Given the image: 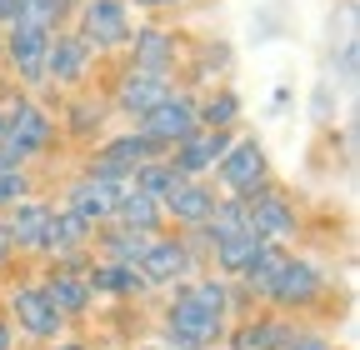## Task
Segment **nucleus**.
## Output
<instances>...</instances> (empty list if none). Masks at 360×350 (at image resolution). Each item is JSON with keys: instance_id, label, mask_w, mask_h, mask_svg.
Wrapping results in <instances>:
<instances>
[{"instance_id": "nucleus-29", "label": "nucleus", "mask_w": 360, "mask_h": 350, "mask_svg": "<svg viewBox=\"0 0 360 350\" xmlns=\"http://www.w3.org/2000/svg\"><path fill=\"white\" fill-rule=\"evenodd\" d=\"M281 350H335V345H330V335H321V330H310V325L295 320V330L281 340Z\"/></svg>"}, {"instance_id": "nucleus-21", "label": "nucleus", "mask_w": 360, "mask_h": 350, "mask_svg": "<svg viewBox=\"0 0 360 350\" xmlns=\"http://www.w3.org/2000/svg\"><path fill=\"white\" fill-rule=\"evenodd\" d=\"M45 221H51V200H45V195H25V200H15V205L0 210V226H6L15 255H25V260H30V250H35Z\"/></svg>"}, {"instance_id": "nucleus-12", "label": "nucleus", "mask_w": 360, "mask_h": 350, "mask_svg": "<svg viewBox=\"0 0 360 350\" xmlns=\"http://www.w3.org/2000/svg\"><path fill=\"white\" fill-rule=\"evenodd\" d=\"M175 91V80L170 75H150V70H130V65H120V75L110 80V91H105V105H110V115H120V120H146L165 96Z\"/></svg>"}, {"instance_id": "nucleus-34", "label": "nucleus", "mask_w": 360, "mask_h": 350, "mask_svg": "<svg viewBox=\"0 0 360 350\" xmlns=\"http://www.w3.org/2000/svg\"><path fill=\"white\" fill-rule=\"evenodd\" d=\"M0 350H15V325L0 316Z\"/></svg>"}, {"instance_id": "nucleus-25", "label": "nucleus", "mask_w": 360, "mask_h": 350, "mask_svg": "<svg viewBox=\"0 0 360 350\" xmlns=\"http://www.w3.org/2000/svg\"><path fill=\"white\" fill-rule=\"evenodd\" d=\"M90 250H96L101 260H125V266H135L141 250H146V235H135V231L105 221V226H96V235H90Z\"/></svg>"}, {"instance_id": "nucleus-11", "label": "nucleus", "mask_w": 360, "mask_h": 350, "mask_svg": "<svg viewBox=\"0 0 360 350\" xmlns=\"http://www.w3.org/2000/svg\"><path fill=\"white\" fill-rule=\"evenodd\" d=\"M96 65H101V56L90 51L70 25L56 30L51 46H45V85H51V91H85Z\"/></svg>"}, {"instance_id": "nucleus-32", "label": "nucleus", "mask_w": 360, "mask_h": 350, "mask_svg": "<svg viewBox=\"0 0 360 350\" xmlns=\"http://www.w3.org/2000/svg\"><path fill=\"white\" fill-rule=\"evenodd\" d=\"M35 350H90L85 340H70V335H60V340H51V345H35Z\"/></svg>"}, {"instance_id": "nucleus-16", "label": "nucleus", "mask_w": 360, "mask_h": 350, "mask_svg": "<svg viewBox=\"0 0 360 350\" xmlns=\"http://www.w3.org/2000/svg\"><path fill=\"white\" fill-rule=\"evenodd\" d=\"M120 190L125 186H110V181H96V175H70V186H65V210L70 215H80V221L96 231V226H105L110 215H115V200H120Z\"/></svg>"}, {"instance_id": "nucleus-36", "label": "nucleus", "mask_w": 360, "mask_h": 350, "mask_svg": "<svg viewBox=\"0 0 360 350\" xmlns=\"http://www.w3.org/2000/svg\"><path fill=\"white\" fill-rule=\"evenodd\" d=\"M141 350H170V345H165V340H155V345H141Z\"/></svg>"}, {"instance_id": "nucleus-26", "label": "nucleus", "mask_w": 360, "mask_h": 350, "mask_svg": "<svg viewBox=\"0 0 360 350\" xmlns=\"http://www.w3.org/2000/svg\"><path fill=\"white\" fill-rule=\"evenodd\" d=\"M175 186H180V175H175V165L165 155H150V160H141V165L130 170V190H141L150 200H165Z\"/></svg>"}, {"instance_id": "nucleus-37", "label": "nucleus", "mask_w": 360, "mask_h": 350, "mask_svg": "<svg viewBox=\"0 0 360 350\" xmlns=\"http://www.w3.org/2000/svg\"><path fill=\"white\" fill-rule=\"evenodd\" d=\"M0 46H6V30H0Z\"/></svg>"}, {"instance_id": "nucleus-7", "label": "nucleus", "mask_w": 360, "mask_h": 350, "mask_svg": "<svg viewBox=\"0 0 360 350\" xmlns=\"http://www.w3.org/2000/svg\"><path fill=\"white\" fill-rule=\"evenodd\" d=\"M240 205H245V231H250L255 240H270V245H290V240L300 235V226H305L295 195L281 190L276 181L260 186L255 195H245Z\"/></svg>"}, {"instance_id": "nucleus-30", "label": "nucleus", "mask_w": 360, "mask_h": 350, "mask_svg": "<svg viewBox=\"0 0 360 350\" xmlns=\"http://www.w3.org/2000/svg\"><path fill=\"white\" fill-rule=\"evenodd\" d=\"M15 266V245H11V235H6V226H0V276H6Z\"/></svg>"}, {"instance_id": "nucleus-2", "label": "nucleus", "mask_w": 360, "mask_h": 350, "mask_svg": "<svg viewBox=\"0 0 360 350\" xmlns=\"http://www.w3.org/2000/svg\"><path fill=\"white\" fill-rule=\"evenodd\" d=\"M0 145H6L20 165H35V160H45V155H56V145H60V125H56V110L45 105V96L11 91Z\"/></svg>"}, {"instance_id": "nucleus-4", "label": "nucleus", "mask_w": 360, "mask_h": 350, "mask_svg": "<svg viewBox=\"0 0 360 350\" xmlns=\"http://www.w3.org/2000/svg\"><path fill=\"white\" fill-rule=\"evenodd\" d=\"M0 316H6V320L15 325V335L30 340V345H51V340H60V335L70 330L65 316L51 305V295H45L40 276L11 280L6 290H0Z\"/></svg>"}, {"instance_id": "nucleus-17", "label": "nucleus", "mask_w": 360, "mask_h": 350, "mask_svg": "<svg viewBox=\"0 0 360 350\" xmlns=\"http://www.w3.org/2000/svg\"><path fill=\"white\" fill-rule=\"evenodd\" d=\"M215 200H220V190L210 186V181H180L165 200H160V210H165V226L170 231H200L205 226V215L215 210Z\"/></svg>"}, {"instance_id": "nucleus-13", "label": "nucleus", "mask_w": 360, "mask_h": 350, "mask_svg": "<svg viewBox=\"0 0 360 350\" xmlns=\"http://www.w3.org/2000/svg\"><path fill=\"white\" fill-rule=\"evenodd\" d=\"M135 125H141L146 130V136L160 145V155L170 150V145H180V141H186V136H195V130H200V115H195V91H180V85H175V91L146 115V120H135Z\"/></svg>"}, {"instance_id": "nucleus-28", "label": "nucleus", "mask_w": 360, "mask_h": 350, "mask_svg": "<svg viewBox=\"0 0 360 350\" xmlns=\"http://www.w3.org/2000/svg\"><path fill=\"white\" fill-rule=\"evenodd\" d=\"M25 195H35V175H30V165L0 170V210L15 205V200H25Z\"/></svg>"}, {"instance_id": "nucleus-31", "label": "nucleus", "mask_w": 360, "mask_h": 350, "mask_svg": "<svg viewBox=\"0 0 360 350\" xmlns=\"http://www.w3.org/2000/svg\"><path fill=\"white\" fill-rule=\"evenodd\" d=\"M186 6V0H130V11H175Z\"/></svg>"}, {"instance_id": "nucleus-33", "label": "nucleus", "mask_w": 360, "mask_h": 350, "mask_svg": "<svg viewBox=\"0 0 360 350\" xmlns=\"http://www.w3.org/2000/svg\"><path fill=\"white\" fill-rule=\"evenodd\" d=\"M15 15H20V6H15V0H0V30H6V25H15Z\"/></svg>"}, {"instance_id": "nucleus-18", "label": "nucleus", "mask_w": 360, "mask_h": 350, "mask_svg": "<svg viewBox=\"0 0 360 350\" xmlns=\"http://www.w3.org/2000/svg\"><path fill=\"white\" fill-rule=\"evenodd\" d=\"M85 285H90V295H96V305L101 300H146L150 295V285H146V276L135 271V266H125V260H90V271H85Z\"/></svg>"}, {"instance_id": "nucleus-35", "label": "nucleus", "mask_w": 360, "mask_h": 350, "mask_svg": "<svg viewBox=\"0 0 360 350\" xmlns=\"http://www.w3.org/2000/svg\"><path fill=\"white\" fill-rule=\"evenodd\" d=\"M6 101H11V96H0V130H6Z\"/></svg>"}, {"instance_id": "nucleus-8", "label": "nucleus", "mask_w": 360, "mask_h": 350, "mask_svg": "<svg viewBox=\"0 0 360 350\" xmlns=\"http://www.w3.org/2000/svg\"><path fill=\"white\" fill-rule=\"evenodd\" d=\"M45 46H51V30H40V25H6V46H0V70L11 75L15 91H30L40 96L45 91Z\"/></svg>"}, {"instance_id": "nucleus-1", "label": "nucleus", "mask_w": 360, "mask_h": 350, "mask_svg": "<svg viewBox=\"0 0 360 350\" xmlns=\"http://www.w3.org/2000/svg\"><path fill=\"white\" fill-rule=\"evenodd\" d=\"M330 295V271L321 266L315 255H295L285 250L281 255V266L265 276V285L255 290V300L265 305V311H276V316H310V311H321Z\"/></svg>"}, {"instance_id": "nucleus-5", "label": "nucleus", "mask_w": 360, "mask_h": 350, "mask_svg": "<svg viewBox=\"0 0 360 350\" xmlns=\"http://www.w3.org/2000/svg\"><path fill=\"white\" fill-rule=\"evenodd\" d=\"M135 271L146 276L150 290H170V285L195 280V276L205 271V260H200V250H195L186 235H180V231H160V235L146 240L141 260H135Z\"/></svg>"}, {"instance_id": "nucleus-27", "label": "nucleus", "mask_w": 360, "mask_h": 350, "mask_svg": "<svg viewBox=\"0 0 360 350\" xmlns=\"http://www.w3.org/2000/svg\"><path fill=\"white\" fill-rule=\"evenodd\" d=\"M20 6V15L15 20H25V25H40V30H65L70 25V15H75V0H15Z\"/></svg>"}, {"instance_id": "nucleus-22", "label": "nucleus", "mask_w": 360, "mask_h": 350, "mask_svg": "<svg viewBox=\"0 0 360 350\" xmlns=\"http://www.w3.org/2000/svg\"><path fill=\"white\" fill-rule=\"evenodd\" d=\"M40 285L51 295V305L65 316V325H80L90 311H96V295H90L85 276H65V271H40Z\"/></svg>"}, {"instance_id": "nucleus-19", "label": "nucleus", "mask_w": 360, "mask_h": 350, "mask_svg": "<svg viewBox=\"0 0 360 350\" xmlns=\"http://www.w3.org/2000/svg\"><path fill=\"white\" fill-rule=\"evenodd\" d=\"M90 235H96V231H90L80 215H70L65 205H51V221H45V231H40L30 260H35V266H45V260H56L60 250H85Z\"/></svg>"}, {"instance_id": "nucleus-20", "label": "nucleus", "mask_w": 360, "mask_h": 350, "mask_svg": "<svg viewBox=\"0 0 360 350\" xmlns=\"http://www.w3.org/2000/svg\"><path fill=\"white\" fill-rule=\"evenodd\" d=\"M105 120H110V105L96 101V96H65L60 101V115H56L60 136L65 141H80V145H96L105 136Z\"/></svg>"}, {"instance_id": "nucleus-24", "label": "nucleus", "mask_w": 360, "mask_h": 350, "mask_svg": "<svg viewBox=\"0 0 360 350\" xmlns=\"http://www.w3.org/2000/svg\"><path fill=\"white\" fill-rule=\"evenodd\" d=\"M240 96L231 85H205L195 91V115H200V130H240Z\"/></svg>"}, {"instance_id": "nucleus-3", "label": "nucleus", "mask_w": 360, "mask_h": 350, "mask_svg": "<svg viewBox=\"0 0 360 350\" xmlns=\"http://www.w3.org/2000/svg\"><path fill=\"white\" fill-rule=\"evenodd\" d=\"M225 325H231V320L205 311V305L195 300L191 280L186 285H170V295L160 305V335H165L170 350H220Z\"/></svg>"}, {"instance_id": "nucleus-6", "label": "nucleus", "mask_w": 360, "mask_h": 350, "mask_svg": "<svg viewBox=\"0 0 360 350\" xmlns=\"http://www.w3.org/2000/svg\"><path fill=\"white\" fill-rule=\"evenodd\" d=\"M70 30L96 56H120L135 30V11H130V0H75Z\"/></svg>"}, {"instance_id": "nucleus-9", "label": "nucleus", "mask_w": 360, "mask_h": 350, "mask_svg": "<svg viewBox=\"0 0 360 350\" xmlns=\"http://www.w3.org/2000/svg\"><path fill=\"white\" fill-rule=\"evenodd\" d=\"M210 186H215L220 195H236V200H245V195H255L260 186H270V155H265V145H260L255 136H236L231 150L215 160Z\"/></svg>"}, {"instance_id": "nucleus-14", "label": "nucleus", "mask_w": 360, "mask_h": 350, "mask_svg": "<svg viewBox=\"0 0 360 350\" xmlns=\"http://www.w3.org/2000/svg\"><path fill=\"white\" fill-rule=\"evenodd\" d=\"M236 136H240V130H195V136H186L180 145H170V150H165V160L175 165L180 181H210L215 160L231 150V141H236Z\"/></svg>"}, {"instance_id": "nucleus-23", "label": "nucleus", "mask_w": 360, "mask_h": 350, "mask_svg": "<svg viewBox=\"0 0 360 350\" xmlns=\"http://www.w3.org/2000/svg\"><path fill=\"white\" fill-rule=\"evenodd\" d=\"M115 226H125V231H135V235H160V231H170L165 226V210H160V200H150V195H141V190H120V200H115V215H110Z\"/></svg>"}, {"instance_id": "nucleus-15", "label": "nucleus", "mask_w": 360, "mask_h": 350, "mask_svg": "<svg viewBox=\"0 0 360 350\" xmlns=\"http://www.w3.org/2000/svg\"><path fill=\"white\" fill-rule=\"evenodd\" d=\"M295 330L290 316H276V311H250V316H236L231 325H225V340L220 350H281V340Z\"/></svg>"}, {"instance_id": "nucleus-10", "label": "nucleus", "mask_w": 360, "mask_h": 350, "mask_svg": "<svg viewBox=\"0 0 360 350\" xmlns=\"http://www.w3.org/2000/svg\"><path fill=\"white\" fill-rule=\"evenodd\" d=\"M125 65L130 70H150V75H180V65H186V40H180L175 30L146 20V25H135L130 40H125Z\"/></svg>"}]
</instances>
